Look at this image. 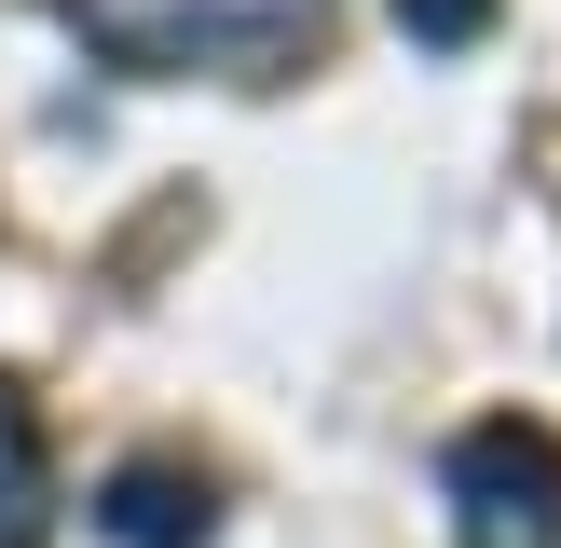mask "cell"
<instances>
[{"mask_svg":"<svg viewBox=\"0 0 561 548\" xmlns=\"http://www.w3.org/2000/svg\"><path fill=\"white\" fill-rule=\"evenodd\" d=\"M96 535L110 548H206V480H192V466H124V480L96 493Z\"/></svg>","mask_w":561,"mask_h":548,"instance_id":"3957f363","label":"cell"},{"mask_svg":"<svg viewBox=\"0 0 561 548\" xmlns=\"http://www.w3.org/2000/svg\"><path fill=\"white\" fill-rule=\"evenodd\" d=\"M398 27L453 55V42H480V27H493V0H398Z\"/></svg>","mask_w":561,"mask_h":548,"instance_id":"5b68a950","label":"cell"},{"mask_svg":"<svg viewBox=\"0 0 561 548\" xmlns=\"http://www.w3.org/2000/svg\"><path fill=\"white\" fill-rule=\"evenodd\" d=\"M438 493H453V535L466 548H561V438L520 425V411L466 425L453 466H438Z\"/></svg>","mask_w":561,"mask_h":548,"instance_id":"7a4b0ae2","label":"cell"},{"mask_svg":"<svg viewBox=\"0 0 561 548\" xmlns=\"http://www.w3.org/2000/svg\"><path fill=\"white\" fill-rule=\"evenodd\" d=\"M55 14H69L82 55H110L137 82H192V69L274 82L329 42V0H55Z\"/></svg>","mask_w":561,"mask_h":548,"instance_id":"6da1fadb","label":"cell"},{"mask_svg":"<svg viewBox=\"0 0 561 548\" xmlns=\"http://www.w3.org/2000/svg\"><path fill=\"white\" fill-rule=\"evenodd\" d=\"M27 535H42V425L0 384V548H27Z\"/></svg>","mask_w":561,"mask_h":548,"instance_id":"277c9868","label":"cell"}]
</instances>
